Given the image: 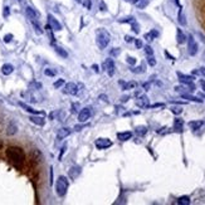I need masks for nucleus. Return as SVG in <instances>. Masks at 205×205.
<instances>
[{"label":"nucleus","mask_w":205,"mask_h":205,"mask_svg":"<svg viewBox=\"0 0 205 205\" xmlns=\"http://www.w3.org/2000/svg\"><path fill=\"white\" fill-rule=\"evenodd\" d=\"M6 156L9 159V161L13 164L14 166L20 167L24 164L25 160V155H24V151L18 147V146H10L6 150Z\"/></svg>","instance_id":"f257e3e1"},{"label":"nucleus","mask_w":205,"mask_h":205,"mask_svg":"<svg viewBox=\"0 0 205 205\" xmlns=\"http://www.w3.org/2000/svg\"><path fill=\"white\" fill-rule=\"evenodd\" d=\"M97 44L101 49H105L108 44H110V40H111V35L110 33L107 32V30L105 29H98V32H97Z\"/></svg>","instance_id":"f03ea898"},{"label":"nucleus","mask_w":205,"mask_h":205,"mask_svg":"<svg viewBox=\"0 0 205 205\" xmlns=\"http://www.w3.org/2000/svg\"><path fill=\"white\" fill-rule=\"evenodd\" d=\"M68 186H69L68 179L66 176H59L57 182H56V192H57V195L58 196H64L67 194Z\"/></svg>","instance_id":"7ed1b4c3"},{"label":"nucleus","mask_w":205,"mask_h":205,"mask_svg":"<svg viewBox=\"0 0 205 205\" xmlns=\"http://www.w3.org/2000/svg\"><path fill=\"white\" fill-rule=\"evenodd\" d=\"M188 50L190 56H195L198 53V43L195 42L192 35H189L188 38Z\"/></svg>","instance_id":"20e7f679"},{"label":"nucleus","mask_w":205,"mask_h":205,"mask_svg":"<svg viewBox=\"0 0 205 205\" xmlns=\"http://www.w3.org/2000/svg\"><path fill=\"white\" fill-rule=\"evenodd\" d=\"M95 145L98 150H105L107 147H111L112 146V141L110 138H103V137H101V138H97L96 142H95Z\"/></svg>","instance_id":"39448f33"},{"label":"nucleus","mask_w":205,"mask_h":205,"mask_svg":"<svg viewBox=\"0 0 205 205\" xmlns=\"http://www.w3.org/2000/svg\"><path fill=\"white\" fill-rule=\"evenodd\" d=\"M92 115V111L89 107H86V108H82L81 112H79V115H78V121L82 122V124H85V122H87V120H89Z\"/></svg>","instance_id":"423d86ee"},{"label":"nucleus","mask_w":205,"mask_h":205,"mask_svg":"<svg viewBox=\"0 0 205 205\" xmlns=\"http://www.w3.org/2000/svg\"><path fill=\"white\" fill-rule=\"evenodd\" d=\"M63 92H64V93H67V95L76 96V95H78V86L76 83H72V82H70V83H67L64 86Z\"/></svg>","instance_id":"0eeeda50"},{"label":"nucleus","mask_w":205,"mask_h":205,"mask_svg":"<svg viewBox=\"0 0 205 205\" xmlns=\"http://www.w3.org/2000/svg\"><path fill=\"white\" fill-rule=\"evenodd\" d=\"M48 24L50 25V28H52L53 30H56V32H59V30H62V25H60V23L58 22V20L53 16V15H48Z\"/></svg>","instance_id":"6e6552de"},{"label":"nucleus","mask_w":205,"mask_h":205,"mask_svg":"<svg viewBox=\"0 0 205 205\" xmlns=\"http://www.w3.org/2000/svg\"><path fill=\"white\" fill-rule=\"evenodd\" d=\"M103 67H105L106 72L108 73V76H113V74H115V69H116V67H115V62H113V59L108 58V59L106 60V62H105Z\"/></svg>","instance_id":"1a4fd4ad"},{"label":"nucleus","mask_w":205,"mask_h":205,"mask_svg":"<svg viewBox=\"0 0 205 205\" xmlns=\"http://www.w3.org/2000/svg\"><path fill=\"white\" fill-rule=\"evenodd\" d=\"M136 105H137L138 107H141V108H147V107H150V101H149V97H147V96H145V95L140 96V97L136 99Z\"/></svg>","instance_id":"9d476101"},{"label":"nucleus","mask_w":205,"mask_h":205,"mask_svg":"<svg viewBox=\"0 0 205 205\" xmlns=\"http://www.w3.org/2000/svg\"><path fill=\"white\" fill-rule=\"evenodd\" d=\"M69 135H70V128H68V127H62V128L58 130L57 140H58V141H62V140H64L66 137H68Z\"/></svg>","instance_id":"9b49d317"},{"label":"nucleus","mask_w":205,"mask_h":205,"mask_svg":"<svg viewBox=\"0 0 205 205\" xmlns=\"http://www.w3.org/2000/svg\"><path fill=\"white\" fill-rule=\"evenodd\" d=\"M178 77H179V81L181 82V83H184V85H189V83H191L194 79H195L192 76H186V74L181 73V72H178Z\"/></svg>","instance_id":"f8f14e48"},{"label":"nucleus","mask_w":205,"mask_h":205,"mask_svg":"<svg viewBox=\"0 0 205 205\" xmlns=\"http://www.w3.org/2000/svg\"><path fill=\"white\" fill-rule=\"evenodd\" d=\"M81 166H73V167H70V170L68 171V175L72 180H76L78 176H79V174H81Z\"/></svg>","instance_id":"ddd939ff"},{"label":"nucleus","mask_w":205,"mask_h":205,"mask_svg":"<svg viewBox=\"0 0 205 205\" xmlns=\"http://www.w3.org/2000/svg\"><path fill=\"white\" fill-rule=\"evenodd\" d=\"M19 106L22 107L23 110H25L27 112H29V113H33V115H42V112H39V111L34 110L33 107H30V106H28L27 103H24V102H19Z\"/></svg>","instance_id":"4468645a"},{"label":"nucleus","mask_w":205,"mask_h":205,"mask_svg":"<svg viewBox=\"0 0 205 205\" xmlns=\"http://www.w3.org/2000/svg\"><path fill=\"white\" fill-rule=\"evenodd\" d=\"M29 120L32 121L33 124L38 125V126H44V124H45L44 117H40V116H38V115H35V116H30V118H29Z\"/></svg>","instance_id":"2eb2a0df"},{"label":"nucleus","mask_w":205,"mask_h":205,"mask_svg":"<svg viewBox=\"0 0 205 205\" xmlns=\"http://www.w3.org/2000/svg\"><path fill=\"white\" fill-rule=\"evenodd\" d=\"M132 137V134L130 131H126V132H118L117 134V138L120 140V141H127V140H130Z\"/></svg>","instance_id":"dca6fc26"},{"label":"nucleus","mask_w":205,"mask_h":205,"mask_svg":"<svg viewBox=\"0 0 205 205\" xmlns=\"http://www.w3.org/2000/svg\"><path fill=\"white\" fill-rule=\"evenodd\" d=\"M25 12H27V15L30 18V20H35V19L38 18V15H39V14L35 12V10H34L33 8H30V6H27Z\"/></svg>","instance_id":"f3484780"},{"label":"nucleus","mask_w":205,"mask_h":205,"mask_svg":"<svg viewBox=\"0 0 205 205\" xmlns=\"http://www.w3.org/2000/svg\"><path fill=\"white\" fill-rule=\"evenodd\" d=\"M176 40H178L179 44H184V43L186 42V37H185V34L181 32V29L176 30Z\"/></svg>","instance_id":"a211bd4d"},{"label":"nucleus","mask_w":205,"mask_h":205,"mask_svg":"<svg viewBox=\"0 0 205 205\" xmlns=\"http://www.w3.org/2000/svg\"><path fill=\"white\" fill-rule=\"evenodd\" d=\"M13 70H14V67H13L12 64H8V63H6V64H4V66L2 67V73L5 74V76L12 74Z\"/></svg>","instance_id":"6ab92c4d"},{"label":"nucleus","mask_w":205,"mask_h":205,"mask_svg":"<svg viewBox=\"0 0 205 205\" xmlns=\"http://www.w3.org/2000/svg\"><path fill=\"white\" fill-rule=\"evenodd\" d=\"M182 126H184V121L181 118H175V121H174V128H175L176 131L181 132L182 131Z\"/></svg>","instance_id":"aec40b11"},{"label":"nucleus","mask_w":205,"mask_h":205,"mask_svg":"<svg viewBox=\"0 0 205 205\" xmlns=\"http://www.w3.org/2000/svg\"><path fill=\"white\" fill-rule=\"evenodd\" d=\"M204 125V122L203 121H191V122H189V126H190V128L191 130H199L201 126Z\"/></svg>","instance_id":"412c9836"},{"label":"nucleus","mask_w":205,"mask_h":205,"mask_svg":"<svg viewBox=\"0 0 205 205\" xmlns=\"http://www.w3.org/2000/svg\"><path fill=\"white\" fill-rule=\"evenodd\" d=\"M182 98H185V99H189V101H192V102H198V103H201L203 99H200L199 97H195V96H191V95H181Z\"/></svg>","instance_id":"4be33fe9"},{"label":"nucleus","mask_w":205,"mask_h":205,"mask_svg":"<svg viewBox=\"0 0 205 205\" xmlns=\"http://www.w3.org/2000/svg\"><path fill=\"white\" fill-rule=\"evenodd\" d=\"M120 85L124 86V89H125V91H127V89H134V88L137 87L136 82H128V83H126V85L124 83V82H120Z\"/></svg>","instance_id":"5701e85b"},{"label":"nucleus","mask_w":205,"mask_h":205,"mask_svg":"<svg viewBox=\"0 0 205 205\" xmlns=\"http://www.w3.org/2000/svg\"><path fill=\"white\" fill-rule=\"evenodd\" d=\"M54 50H56V53L59 54L62 58H67V57H68V53L66 52L63 48H60V47H57V45H56V47H54Z\"/></svg>","instance_id":"b1692460"},{"label":"nucleus","mask_w":205,"mask_h":205,"mask_svg":"<svg viewBox=\"0 0 205 205\" xmlns=\"http://www.w3.org/2000/svg\"><path fill=\"white\" fill-rule=\"evenodd\" d=\"M178 204H180V205H189L190 204V198L189 196H181V198H179L178 199Z\"/></svg>","instance_id":"393cba45"},{"label":"nucleus","mask_w":205,"mask_h":205,"mask_svg":"<svg viewBox=\"0 0 205 205\" xmlns=\"http://www.w3.org/2000/svg\"><path fill=\"white\" fill-rule=\"evenodd\" d=\"M147 132V127L146 126H137L136 127V134L140 136H143Z\"/></svg>","instance_id":"a878e982"},{"label":"nucleus","mask_w":205,"mask_h":205,"mask_svg":"<svg viewBox=\"0 0 205 205\" xmlns=\"http://www.w3.org/2000/svg\"><path fill=\"white\" fill-rule=\"evenodd\" d=\"M16 126L14 125V124H10L9 126H8V128H6V134L8 135H14L15 134V132H16Z\"/></svg>","instance_id":"bb28decb"},{"label":"nucleus","mask_w":205,"mask_h":205,"mask_svg":"<svg viewBox=\"0 0 205 205\" xmlns=\"http://www.w3.org/2000/svg\"><path fill=\"white\" fill-rule=\"evenodd\" d=\"M135 4H136V6H137L138 9H143V8H146V6H147L149 0H137Z\"/></svg>","instance_id":"cd10ccee"},{"label":"nucleus","mask_w":205,"mask_h":205,"mask_svg":"<svg viewBox=\"0 0 205 205\" xmlns=\"http://www.w3.org/2000/svg\"><path fill=\"white\" fill-rule=\"evenodd\" d=\"M179 23H180L181 25H186V20H185V16H184L181 9L179 10Z\"/></svg>","instance_id":"c85d7f7f"},{"label":"nucleus","mask_w":205,"mask_h":205,"mask_svg":"<svg viewBox=\"0 0 205 205\" xmlns=\"http://www.w3.org/2000/svg\"><path fill=\"white\" fill-rule=\"evenodd\" d=\"M32 24L34 25V28H35V32L38 33V34H42L43 33V30L42 29H40V27H39V24L35 22V20H32Z\"/></svg>","instance_id":"c756f323"},{"label":"nucleus","mask_w":205,"mask_h":205,"mask_svg":"<svg viewBox=\"0 0 205 205\" xmlns=\"http://www.w3.org/2000/svg\"><path fill=\"white\" fill-rule=\"evenodd\" d=\"M147 63L151 67H153L156 64V60H155V58H153V56H147Z\"/></svg>","instance_id":"7c9ffc66"},{"label":"nucleus","mask_w":205,"mask_h":205,"mask_svg":"<svg viewBox=\"0 0 205 205\" xmlns=\"http://www.w3.org/2000/svg\"><path fill=\"white\" fill-rule=\"evenodd\" d=\"M121 23H134L135 22V18L134 16H128V18H124L120 20Z\"/></svg>","instance_id":"2f4dec72"},{"label":"nucleus","mask_w":205,"mask_h":205,"mask_svg":"<svg viewBox=\"0 0 205 205\" xmlns=\"http://www.w3.org/2000/svg\"><path fill=\"white\" fill-rule=\"evenodd\" d=\"M64 85V79H58L57 82H54V88H59V87H62Z\"/></svg>","instance_id":"473e14b6"},{"label":"nucleus","mask_w":205,"mask_h":205,"mask_svg":"<svg viewBox=\"0 0 205 205\" xmlns=\"http://www.w3.org/2000/svg\"><path fill=\"white\" fill-rule=\"evenodd\" d=\"M120 53H121L120 48H113V49L111 50V56H112V57H117V56H118Z\"/></svg>","instance_id":"72a5a7b5"},{"label":"nucleus","mask_w":205,"mask_h":205,"mask_svg":"<svg viewBox=\"0 0 205 205\" xmlns=\"http://www.w3.org/2000/svg\"><path fill=\"white\" fill-rule=\"evenodd\" d=\"M126 62H127L128 64H131V66H135V64H136V59H135L134 57H127Z\"/></svg>","instance_id":"f704fd0d"},{"label":"nucleus","mask_w":205,"mask_h":205,"mask_svg":"<svg viewBox=\"0 0 205 205\" xmlns=\"http://www.w3.org/2000/svg\"><path fill=\"white\" fill-rule=\"evenodd\" d=\"M131 70L134 72V73H142V72L145 70V69H143V67H142V66H140V67H136V68H132Z\"/></svg>","instance_id":"c9c22d12"},{"label":"nucleus","mask_w":205,"mask_h":205,"mask_svg":"<svg viewBox=\"0 0 205 205\" xmlns=\"http://www.w3.org/2000/svg\"><path fill=\"white\" fill-rule=\"evenodd\" d=\"M145 53H146L147 56H153V50H152V48H151L150 45H146V47H145Z\"/></svg>","instance_id":"e433bc0d"},{"label":"nucleus","mask_w":205,"mask_h":205,"mask_svg":"<svg viewBox=\"0 0 205 205\" xmlns=\"http://www.w3.org/2000/svg\"><path fill=\"white\" fill-rule=\"evenodd\" d=\"M44 74H45V76H50V77H53V76H56V72L48 68V69H45V70H44Z\"/></svg>","instance_id":"4c0bfd02"},{"label":"nucleus","mask_w":205,"mask_h":205,"mask_svg":"<svg viewBox=\"0 0 205 205\" xmlns=\"http://www.w3.org/2000/svg\"><path fill=\"white\" fill-rule=\"evenodd\" d=\"M171 112H172V113H175V115H180L181 112H182V110L179 108V107H172V108H171Z\"/></svg>","instance_id":"58836bf2"},{"label":"nucleus","mask_w":205,"mask_h":205,"mask_svg":"<svg viewBox=\"0 0 205 205\" xmlns=\"http://www.w3.org/2000/svg\"><path fill=\"white\" fill-rule=\"evenodd\" d=\"M143 38H145L146 40H149V42H151V40H153V38H155V37H153V35H152V33L150 32V33H147V34L143 35Z\"/></svg>","instance_id":"ea45409f"},{"label":"nucleus","mask_w":205,"mask_h":205,"mask_svg":"<svg viewBox=\"0 0 205 205\" xmlns=\"http://www.w3.org/2000/svg\"><path fill=\"white\" fill-rule=\"evenodd\" d=\"M131 24H132V30H134L135 33H138V32H140V29H138V24H136V22L131 23Z\"/></svg>","instance_id":"a19ab883"},{"label":"nucleus","mask_w":205,"mask_h":205,"mask_svg":"<svg viewBox=\"0 0 205 205\" xmlns=\"http://www.w3.org/2000/svg\"><path fill=\"white\" fill-rule=\"evenodd\" d=\"M12 39H13V34H6V35L4 37V42H5V43H9Z\"/></svg>","instance_id":"79ce46f5"},{"label":"nucleus","mask_w":205,"mask_h":205,"mask_svg":"<svg viewBox=\"0 0 205 205\" xmlns=\"http://www.w3.org/2000/svg\"><path fill=\"white\" fill-rule=\"evenodd\" d=\"M9 13H10V10H9V6H5V8H4V13H3V15H4V18H6V16H9Z\"/></svg>","instance_id":"37998d69"},{"label":"nucleus","mask_w":205,"mask_h":205,"mask_svg":"<svg viewBox=\"0 0 205 205\" xmlns=\"http://www.w3.org/2000/svg\"><path fill=\"white\" fill-rule=\"evenodd\" d=\"M135 44H136V48H138V49L142 48V42H141L140 39H136V40H135Z\"/></svg>","instance_id":"c03bdc74"},{"label":"nucleus","mask_w":205,"mask_h":205,"mask_svg":"<svg viewBox=\"0 0 205 205\" xmlns=\"http://www.w3.org/2000/svg\"><path fill=\"white\" fill-rule=\"evenodd\" d=\"M83 5H85L87 9H91V2H89V0H85V2H83Z\"/></svg>","instance_id":"a18cd8bd"},{"label":"nucleus","mask_w":205,"mask_h":205,"mask_svg":"<svg viewBox=\"0 0 205 205\" xmlns=\"http://www.w3.org/2000/svg\"><path fill=\"white\" fill-rule=\"evenodd\" d=\"M125 40H126L127 43H131V42H134V38L130 37V35H126V37H125Z\"/></svg>","instance_id":"49530a36"},{"label":"nucleus","mask_w":205,"mask_h":205,"mask_svg":"<svg viewBox=\"0 0 205 205\" xmlns=\"http://www.w3.org/2000/svg\"><path fill=\"white\" fill-rule=\"evenodd\" d=\"M164 106H165L164 103H155V105H151L150 107L151 108H156V107H164Z\"/></svg>","instance_id":"de8ad7c7"},{"label":"nucleus","mask_w":205,"mask_h":205,"mask_svg":"<svg viewBox=\"0 0 205 205\" xmlns=\"http://www.w3.org/2000/svg\"><path fill=\"white\" fill-rule=\"evenodd\" d=\"M79 106H78V103L76 105V103H73V106H72V112H73V113H76V112H77V110L76 108H78Z\"/></svg>","instance_id":"09e8293b"},{"label":"nucleus","mask_w":205,"mask_h":205,"mask_svg":"<svg viewBox=\"0 0 205 205\" xmlns=\"http://www.w3.org/2000/svg\"><path fill=\"white\" fill-rule=\"evenodd\" d=\"M199 73H200L201 76H204V77H205V67H201V68L199 69Z\"/></svg>","instance_id":"8fccbe9b"},{"label":"nucleus","mask_w":205,"mask_h":205,"mask_svg":"<svg viewBox=\"0 0 205 205\" xmlns=\"http://www.w3.org/2000/svg\"><path fill=\"white\" fill-rule=\"evenodd\" d=\"M99 98H101L102 101H103V102H108V98H107L105 95H101V96H99Z\"/></svg>","instance_id":"3c124183"},{"label":"nucleus","mask_w":205,"mask_h":205,"mask_svg":"<svg viewBox=\"0 0 205 205\" xmlns=\"http://www.w3.org/2000/svg\"><path fill=\"white\" fill-rule=\"evenodd\" d=\"M92 68H93V70H95V72H97V73L99 72V67H98V66H96V64L92 66Z\"/></svg>","instance_id":"603ef678"},{"label":"nucleus","mask_w":205,"mask_h":205,"mask_svg":"<svg viewBox=\"0 0 205 205\" xmlns=\"http://www.w3.org/2000/svg\"><path fill=\"white\" fill-rule=\"evenodd\" d=\"M200 86L203 87V89H204V92H205V81H203V79L200 81Z\"/></svg>","instance_id":"864d4df0"},{"label":"nucleus","mask_w":205,"mask_h":205,"mask_svg":"<svg viewBox=\"0 0 205 205\" xmlns=\"http://www.w3.org/2000/svg\"><path fill=\"white\" fill-rule=\"evenodd\" d=\"M143 88H145V89L147 91V89L150 88V83H145V85H143Z\"/></svg>","instance_id":"5fc2aeb1"},{"label":"nucleus","mask_w":205,"mask_h":205,"mask_svg":"<svg viewBox=\"0 0 205 205\" xmlns=\"http://www.w3.org/2000/svg\"><path fill=\"white\" fill-rule=\"evenodd\" d=\"M128 98H130L128 96H127V97L125 96V97H122V99H121V101H122V102H126V101H128Z\"/></svg>","instance_id":"6e6d98bb"},{"label":"nucleus","mask_w":205,"mask_h":205,"mask_svg":"<svg viewBox=\"0 0 205 205\" xmlns=\"http://www.w3.org/2000/svg\"><path fill=\"white\" fill-rule=\"evenodd\" d=\"M165 56H166L167 58H170V59H174V57H172V56H170V54H169L167 52H165Z\"/></svg>","instance_id":"4d7b16f0"},{"label":"nucleus","mask_w":205,"mask_h":205,"mask_svg":"<svg viewBox=\"0 0 205 205\" xmlns=\"http://www.w3.org/2000/svg\"><path fill=\"white\" fill-rule=\"evenodd\" d=\"M2 147H3V141L0 140V149H2Z\"/></svg>","instance_id":"13d9d810"},{"label":"nucleus","mask_w":205,"mask_h":205,"mask_svg":"<svg viewBox=\"0 0 205 205\" xmlns=\"http://www.w3.org/2000/svg\"><path fill=\"white\" fill-rule=\"evenodd\" d=\"M201 97H203V98H205V95H204V93H201Z\"/></svg>","instance_id":"bf43d9fd"},{"label":"nucleus","mask_w":205,"mask_h":205,"mask_svg":"<svg viewBox=\"0 0 205 205\" xmlns=\"http://www.w3.org/2000/svg\"><path fill=\"white\" fill-rule=\"evenodd\" d=\"M77 2H78V3H82V0H77Z\"/></svg>","instance_id":"052dcab7"},{"label":"nucleus","mask_w":205,"mask_h":205,"mask_svg":"<svg viewBox=\"0 0 205 205\" xmlns=\"http://www.w3.org/2000/svg\"><path fill=\"white\" fill-rule=\"evenodd\" d=\"M18 2H19V3H22V2H23V0H18Z\"/></svg>","instance_id":"680f3d73"},{"label":"nucleus","mask_w":205,"mask_h":205,"mask_svg":"<svg viewBox=\"0 0 205 205\" xmlns=\"http://www.w3.org/2000/svg\"><path fill=\"white\" fill-rule=\"evenodd\" d=\"M125 2H131V0H125Z\"/></svg>","instance_id":"e2e57ef3"}]
</instances>
